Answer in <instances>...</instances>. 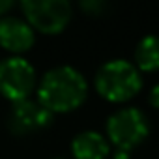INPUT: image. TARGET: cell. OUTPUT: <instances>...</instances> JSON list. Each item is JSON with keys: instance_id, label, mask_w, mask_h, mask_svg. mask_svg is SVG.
Segmentation results:
<instances>
[{"instance_id": "6da1fadb", "label": "cell", "mask_w": 159, "mask_h": 159, "mask_svg": "<svg viewBox=\"0 0 159 159\" xmlns=\"http://www.w3.org/2000/svg\"><path fill=\"white\" fill-rule=\"evenodd\" d=\"M36 92L39 105L52 114H62L71 112L84 103L88 96V83L79 69L71 66H58L41 77Z\"/></svg>"}, {"instance_id": "7a4b0ae2", "label": "cell", "mask_w": 159, "mask_h": 159, "mask_svg": "<svg viewBox=\"0 0 159 159\" xmlns=\"http://www.w3.org/2000/svg\"><path fill=\"white\" fill-rule=\"evenodd\" d=\"M96 92L112 103H125L142 88V75L129 60L116 58L103 64L94 77Z\"/></svg>"}, {"instance_id": "3957f363", "label": "cell", "mask_w": 159, "mask_h": 159, "mask_svg": "<svg viewBox=\"0 0 159 159\" xmlns=\"http://www.w3.org/2000/svg\"><path fill=\"white\" fill-rule=\"evenodd\" d=\"M107 140L116 150L131 152L150 135V122L146 114L137 107H124L112 112L107 120Z\"/></svg>"}, {"instance_id": "277c9868", "label": "cell", "mask_w": 159, "mask_h": 159, "mask_svg": "<svg viewBox=\"0 0 159 159\" xmlns=\"http://www.w3.org/2000/svg\"><path fill=\"white\" fill-rule=\"evenodd\" d=\"M21 10L26 23L47 36L64 32L73 13L67 0H25L21 2Z\"/></svg>"}, {"instance_id": "5b68a950", "label": "cell", "mask_w": 159, "mask_h": 159, "mask_svg": "<svg viewBox=\"0 0 159 159\" xmlns=\"http://www.w3.org/2000/svg\"><path fill=\"white\" fill-rule=\"evenodd\" d=\"M36 88V69L23 56H8L0 60V94L11 103L30 98Z\"/></svg>"}, {"instance_id": "8992f818", "label": "cell", "mask_w": 159, "mask_h": 159, "mask_svg": "<svg viewBox=\"0 0 159 159\" xmlns=\"http://www.w3.org/2000/svg\"><path fill=\"white\" fill-rule=\"evenodd\" d=\"M54 114L49 112L43 105L32 99H25L19 103H13L8 114V129L17 137H28L36 135L41 129L49 127L52 124Z\"/></svg>"}, {"instance_id": "52a82bcc", "label": "cell", "mask_w": 159, "mask_h": 159, "mask_svg": "<svg viewBox=\"0 0 159 159\" xmlns=\"http://www.w3.org/2000/svg\"><path fill=\"white\" fill-rule=\"evenodd\" d=\"M34 45V28L13 15H6L0 19V47L17 54L30 51Z\"/></svg>"}, {"instance_id": "ba28073f", "label": "cell", "mask_w": 159, "mask_h": 159, "mask_svg": "<svg viewBox=\"0 0 159 159\" xmlns=\"http://www.w3.org/2000/svg\"><path fill=\"white\" fill-rule=\"evenodd\" d=\"M111 152V142L98 131H83L71 140L75 159H105Z\"/></svg>"}, {"instance_id": "9c48e42d", "label": "cell", "mask_w": 159, "mask_h": 159, "mask_svg": "<svg viewBox=\"0 0 159 159\" xmlns=\"http://www.w3.org/2000/svg\"><path fill=\"white\" fill-rule=\"evenodd\" d=\"M135 66L139 71H159V36H146L139 41Z\"/></svg>"}, {"instance_id": "30bf717a", "label": "cell", "mask_w": 159, "mask_h": 159, "mask_svg": "<svg viewBox=\"0 0 159 159\" xmlns=\"http://www.w3.org/2000/svg\"><path fill=\"white\" fill-rule=\"evenodd\" d=\"M79 6L86 15H92V17H101L109 11V4L103 2V0H83Z\"/></svg>"}, {"instance_id": "8fae6325", "label": "cell", "mask_w": 159, "mask_h": 159, "mask_svg": "<svg viewBox=\"0 0 159 159\" xmlns=\"http://www.w3.org/2000/svg\"><path fill=\"white\" fill-rule=\"evenodd\" d=\"M148 101L153 109H159V84H155L152 90H150V96H148Z\"/></svg>"}, {"instance_id": "7c38bea8", "label": "cell", "mask_w": 159, "mask_h": 159, "mask_svg": "<svg viewBox=\"0 0 159 159\" xmlns=\"http://www.w3.org/2000/svg\"><path fill=\"white\" fill-rule=\"evenodd\" d=\"M13 6H15V4H13V2H10V0H0V19L6 17V13H8Z\"/></svg>"}, {"instance_id": "4fadbf2b", "label": "cell", "mask_w": 159, "mask_h": 159, "mask_svg": "<svg viewBox=\"0 0 159 159\" xmlns=\"http://www.w3.org/2000/svg\"><path fill=\"white\" fill-rule=\"evenodd\" d=\"M114 159H129V152L116 150V152H114Z\"/></svg>"}]
</instances>
